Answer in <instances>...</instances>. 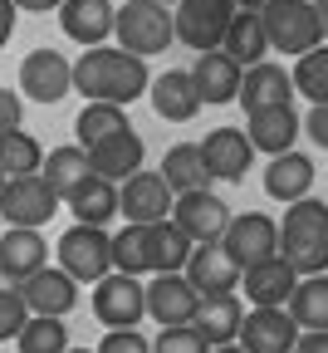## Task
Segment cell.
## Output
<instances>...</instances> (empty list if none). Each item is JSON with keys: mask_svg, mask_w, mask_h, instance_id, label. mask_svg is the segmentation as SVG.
I'll return each mask as SVG.
<instances>
[{"mask_svg": "<svg viewBox=\"0 0 328 353\" xmlns=\"http://www.w3.org/2000/svg\"><path fill=\"white\" fill-rule=\"evenodd\" d=\"M147 59H137L127 50H108V44H93L74 59V88L88 99V103H118L127 108L132 99L147 94Z\"/></svg>", "mask_w": 328, "mask_h": 353, "instance_id": "6da1fadb", "label": "cell"}, {"mask_svg": "<svg viewBox=\"0 0 328 353\" xmlns=\"http://www.w3.org/2000/svg\"><path fill=\"white\" fill-rule=\"evenodd\" d=\"M279 260L304 280V275H328V201L299 196L285 206L279 226Z\"/></svg>", "mask_w": 328, "mask_h": 353, "instance_id": "7a4b0ae2", "label": "cell"}, {"mask_svg": "<svg viewBox=\"0 0 328 353\" xmlns=\"http://www.w3.org/2000/svg\"><path fill=\"white\" fill-rule=\"evenodd\" d=\"M113 34H118V50L137 54V59H152L172 50V10L157 6V0H127V6L113 10Z\"/></svg>", "mask_w": 328, "mask_h": 353, "instance_id": "3957f363", "label": "cell"}, {"mask_svg": "<svg viewBox=\"0 0 328 353\" xmlns=\"http://www.w3.org/2000/svg\"><path fill=\"white\" fill-rule=\"evenodd\" d=\"M54 255H59V270L74 285H99L113 270V236H108V226H79L74 221L59 236Z\"/></svg>", "mask_w": 328, "mask_h": 353, "instance_id": "277c9868", "label": "cell"}, {"mask_svg": "<svg viewBox=\"0 0 328 353\" xmlns=\"http://www.w3.org/2000/svg\"><path fill=\"white\" fill-rule=\"evenodd\" d=\"M265 20V39H269V50L279 54H309L314 44H323V30H318V15H314V0H269V6L260 10Z\"/></svg>", "mask_w": 328, "mask_h": 353, "instance_id": "5b68a950", "label": "cell"}, {"mask_svg": "<svg viewBox=\"0 0 328 353\" xmlns=\"http://www.w3.org/2000/svg\"><path fill=\"white\" fill-rule=\"evenodd\" d=\"M93 319H99L103 329H137L147 319L143 280L123 275V270H108L99 285H93Z\"/></svg>", "mask_w": 328, "mask_h": 353, "instance_id": "8992f818", "label": "cell"}, {"mask_svg": "<svg viewBox=\"0 0 328 353\" xmlns=\"http://www.w3.org/2000/svg\"><path fill=\"white\" fill-rule=\"evenodd\" d=\"M230 15H236V0H176L172 6V30H176V39L186 50L206 54V50L221 44Z\"/></svg>", "mask_w": 328, "mask_h": 353, "instance_id": "52a82bcc", "label": "cell"}, {"mask_svg": "<svg viewBox=\"0 0 328 353\" xmlns=\"http://www.w3.org/2000/svg\"><path fill=\"white\" fill-rule=\"evenodd\" d=\"M172 226L192 241V245H221V236H225V226H230V206L216 196V192H181L176 201H172Z\"/></svg>", "mask_w": 328, "mask_h": 353, "instance_id": "ba28073f", "label": "cell"}, {"mask_svg": "<svg viewBox=\"0 0 328 353\" xmlns=\"http://www.w3.org/2000/svg\"><path fill=\"white\" fill-rule=\"evenodd\" d=\"M74 88V59H64L59 50H34L20 59V94L54 108L59 99H69Z\"/></svg>", "mask_w": 328, "mask_h": 353, "instance_id": "9c48e42d", "label": "cell"}, {"mask_svg": "<svg viewBox=\"0 0 328 353\" xmlns=\"http://www.w3.org/2000/svg\"><path fill=\"white\" fill-rule=\"evenodd\" d=\"M221 250L240 265V270H250V265L279 255V226L265 216V211H245V216H230V226L221 236Z\"/></svg>", "mask_w": 328, "mask_h": 353, "instance_id": "30bf717a", "label": "cell"}, {"mask_svg": "<svg viewBox=\"0 0 328 353\" xmlns=\"http://www.w3.org/2000/svg\"><path fill=\"white\" fill-rule=\"evenodd\" d=\"M172 187L162 182V172H132L127 182H118V216L132 221V226H152V221L172 216Z\"/></svg>", "mask_w": 328, "mask_h": 353, "instance_id": "8fae6325", "label": "cell"}, {"mask_svg": "<svg viewBox=\"0 0 328 353\" xmlns=\"http://www.w3.org/2000/svg\"><path fill=\"white\" fill-rule=\"evenodd\" d=\"M54 211H59V196L50 192V182H44L39 172H34V176H10L6 192H0V216H6L10 226L39 231Z\"/></svg>", "mask_w": 328, "mask_h": 353, "instance_id": "7c38bea8", "label": "cell"}, {"mask_svg": "<svg viewBox=\"0 0 328 353\" xmlns=\"http://www.w3.org/2000/svg\"><path fill=\"white\" fill-rule=\"evenodd\" d=\"M201 148V162H206V176L211 182H245V172L255 162V148L245 138V128H211Z\"/></svg>", "mask_w": 328, "mask_h": 353, "instance_id": "4fadbf2b", "label": "cell"}, {"mask_svg": "<svg viewBox=\"0 0 328 353\" xmlns=\"http://www.w3.org/2000/svg\"><path fill=\"white\" fill-rule=\"evenodd\" d=\"M299 339V324L289 319L285 304H269V309H250V314L240 319V334L236 343L245 353H289Z\"/></svg>", "mask_w": 328, "mask_h": 353, "instance_id": "5bb4252c", "label": "cell"}, {"mask_svg": "<svg viewBox=\"0 0 328 353\" xmlns=\"http://www.w3.org/2000/svg\"><path fill=\"white\" fill-rule=\"evenodd\" d=\"M147 294V319H157V329H176V324H192L201 294L186 285V275H157L152 285H143Z\"/></svg>", "mask_w": 328, "mask_h": 353, "instance_id": "9a60e30c", "label": "cell"}, {"mask_svg": "<svg viewBox=\"0 0 328 353\" xmlns=\"http://www.w3.org/2000/svg\"><path fill=\"white\" fill-rule=\"evenodd\" d=\"M20 299L30 314H50V319H64L69 309L79 304V285L59 270V265H44L30 280H20Z\"/></svg>", "mask_w": 328, "mask_h": 353, "instance_id": "2e32d148", "label": "cell"}, {"mask_svg": "<svg viewBox=\"0 0 328 353\" xmlns=\"http://www.w3.org/2000/svg\"><path fill=\"white\" fill-rule=\"evenodd\" d=\"M181 275H186V285H192L196 294H236V285H240V265L230 260L221 245H196L192 255H186Z\"/></svg>", "mask_w": 328, "mask_h": 353, "instance_id": "e0dca14e", "label": "cell"}, {"mask_svg": "<svg viewBox=\"0 0 328 353\" xmlns=\"http://www.w3.org/2000/svg\"><path fill=\"white\" fill-rule=\"evenodd\" d=\"M83 152H88V167H93V176H108V182H127L132 172H143V157H147L143 138H137L132 128L113 132V138L93 143V148H83Z\"/></svg>", "mask_w": 328, "mask_h": 353, "instance_id": "ac0fdd59", "label": "cell"}, {"mask_svg": "<svg viewBox=\"0 0 328 353\" xmlns=\"http://www.w3.org/2000/svg\"><path fill=\"white\" fill-rule=\"evenodd\" d=\"M236 103H240L245 113H255V108H274V103H294V79L285 74V64L260 59V64H250V69L240 74Z\"/></svg>", "mask_w": 328, "mask_h": 353, "instance_id": "d6986e66", "label": "cell"}, {"mask_svg": "<svg viewBox=\"0 0 328 353\" xmlns=\"http://www.w3.org/2000/svg\"><path fill=\"white\" fill-rule=\"evenodd\" d=\"M44 265H50V245H44L39 231L10 226L6 236H0V280L20 285V280H30L34 270H44Z\"/></svg>", "mask_w": 328, "mask_h": 353, "instance_id": "ffe728a7", "label": "cell"}, {"mask_svg": "<svg viewBox=\"0 0 328 353\" xmlns=\"http://www.w3.org/2000/svg\"><path fill=\"white\" fill-rule=\"evenodd\" d=\"M147 99H152V113L162 123H192L201 113V99H196V83L186 69H167L147 83Z\"/></svg>", "mask_w": 328, "mask_h": 353, "instance_id": "44dd1931", "label": "cell"}, {"mask_svg": "<svg viewBox=\"0 0 328 353\" xmlns=\"http://www.w3.org/2000/svg\"><path fill=\"white\" fill-rule=\"evenodd\" d=\"M186 74H192L201 103H236V88H240V74L245 69L230 59L225 50H206V54H196V64L186 69Z\"/></svg>", "mask_w": 328, "mask_h": 353, "instance_id": "7402d4cb", "label": "cell"}, {"mask_svg": "<svg viewBox=\"0 0 328 353\" xmlns=\"http://www.w3.org/2000/svg\"><path fill=\"white\" fill-rule=\"evenodd\" d=\"M245 138H250V148H255V152H269V157L289 152V148H294V138H299V113H294V103L255 108V113H250V123H245Z\"/></svg>", "mask_w": 328, "mask_h": 353, "instance_id": "603a6c76", "label": "cell"}, {"mask_svg": "<svg viewBox=\"0 0 328 353\" xmlns=\"http://www.w3.org/2000/svg\"><path fill=\"white\" fill-rule=\"evenodd\" d=\"M113 0H64L59 6V25L74 44H83V50H93V44H103L113 34Z\"/></svg>", "mask_w": 328, "mask_h": 353, "instance_id": "cb8c5ba5", "label": "cell"}, {"mask_svg": "<svg viewBox=\"0 0 328 353\" xmlns=\"http://www.w3.org/2000/svg\"><path fill=\"white\" fill-rule=\"evenodd\" d=\"M265 192H269L274 201H285V206L299 201V196H309V192H314V157L299 152V148L269 157V167H265Z\"/></svg>", "mask_w": 328, "mask_h": 353, "instance_id": "d4e9b609", "label": "cell"}, {"mask_svg": "<svg viewBox=\"0 0 328 353\" xmlns=\"http://www.w3.org/2000/svg\"><path fill=\"white\" fill-rule=\"evenodd\" d=\"M69 216L79 221V226H108V221L118 216V182H108V176H83V182L64 196Z\"/></svg>", "mask_w": 328, "mask_h": 353, "instance_id": "484cf974", "label": "cell"}, {"mask_svg": "<svg viewBox=\"0 0 328 353\" xmlns=\"http://www.w3.org/2000/svg\"><path fill=\"white\" fill-rule=\"evenodd\" d=\"M216 50H225L240 69L260 64V59L269 54V39H265V20H260V10H236V15H230V25H225V34H221Z\"/></svg>", "mask_w": 328, "mask_h": 353, "instance_id": "4316f807", "label": "cell"}, {"mask_svg": "<svg viewBox=\"0 0 328 353\" xmlns=\"http://www.w3.org/2000/svg\"><path fill=\"white\" fill-rule=\"evenodd\" d=\"M240 280H245V299L255 304V309H269V304H285L289 294H294V270L279 255H269V260H260V265H250V270H240Z\"/></svg>", "mask_w": 328, "mask_h": 353, "instance_id": "83f0119b", "label": "cell"}, {"mask_svg": "<svg viewBox=\"0 0 328 353\" xmlns=\"http://www.w3.org/2000/svg\"><path fill=\"white\" fill-rule=\"evenodd\" d=\"M240 319H245V309H240L236 294H201V309H196L192 324H196V329L206 334V343L216 348V343H236Z\"/></svg>", "mask_w": 328, "mask_h": 353, "instance_id": "f1b7e54d", "label": "cell"}, {"mask_svg": "<svg viewBox=\"0 0 328 353\" xmlns=\"http://www.w3.org/2000/svg\"><path fill=\"white\" fill-rule=\"evenodd\" d=\"M289 319L299 329H314V334H328V275H304L294 280V294L285 299Z\"/></svg>", "mask_w": 328, "mask_h": 353, "instance_id": "f546056e", "label": "cell"}, {"mask_svg": "<svg viewBox=\"0 0 328 353\" xmlns=\"http://www.w3.org/2000/svg\"><path fill=\"white\" fill-rule=\"evenodd\" d=\"M157 172H162V182L172 187V196H181V192H201V187L211 182L196 143H176V148H167V157H162Z\"/></svg>", "mask_w": 328, "mask_h": 353, "instance_id": "4dcf8cb0", "label": "cell"}, {"mask_svg": "<svg viewBox=\"0 0 328 353\" xmlns=\"http://www.w3.org/2000/svg\"><path fill=\"white\" fill-rule=\"evenodd\" d=\"M196 245L186 241L172 221H152L147 226V260H152V275H181L186 255H192Z\"/></svg>", "mask_w": 328, "mask_h": 353, "instance_id": "1f68e13d", "label": "cell"}, {"mask_svg": "<svg viewBox=\"0 0 328 353\" xmlns=\"http://www.w3.org/2000/svg\"><path fill=\"white\" fill-rule=\"evenodd\" d=\"M93 167H88V152L79 148V143H69V148H54V152H44V167H39V176L50 182V192L64 201L83 176H88Z\"/></svg>", "mask_w": 328, "mask_h": 353, "instance_id": "d6a6232c", "label": "cell"}, {"mask_svg": "<svg viewBox=\"0 0 328 353\" xmlns=\"http://www.w3.org/2000/svg\"><path fill=\"white\" fill-rule=\"evenodd\" d=\"M39 167H44V148L34 132H25V128L0 132V172H6V182L10 176H34Z\"/></svg>", "mask_w": 328, "mask_h": 353, "instance_id": "836d02e7", "label": "cell"}, {"mask_svg": "<svg viewBox=\"0 0 328 353\" xmlns=\"http://www.w3.org/2000/svg\"><path fill=\"white\" fill-rule=\"evenodd\" d=\"M123 128H132V123H127V113H123L118 103H83V108H79V118H74L79 148H93V143L113 138V132H123Z\"/></svg>", "mask_w": 328, "mask_h": 353, "instance_id": "e575fe53", "label": "cell"}, {"mask_svg": "<svg viewBox=\"0 0 328 353\" xmlns=\"http://www.w3.org/2000/svg\"><path fill=\"white\" fill-rule=\"evenodd\" d=\"M15 348H20V353H64V348H69V329H64V319L30 314L25 329L15 334Z\"/></svg>", "mask_w": 328, "mask_h": 353, "instance_id": "d590c367", "label": "cell"}, {"mask_svg": "<svg viewBox=\"0 0 328 353\" xmlns=\"http://www.w3.org/2000/svg\"><path fill=\"white\" fill-rule=\"evenodd\" d=\"M294 94L314 99V103H328V44H314L309 54L294 59Z\"/></svg>", "mask_w": 328, "mask_h": 353, "instance_id": "8d00e7d4", "label": "cell"}, {"mask_svg": "<svg viewBox=\"0 0 328 353\" xmlns=\"http://www.w3.org/2000/svg\"><path fill=\"white\" fill-rule=\"evenodd\" d=\"M113 270L123 275H147L152 270V260H147V226H127L113 231Z\"/></svg>", "mask_w": 328, "mask_h": 353, "instance_id": "74e56055", "label": "cell"}, {"mask_svg": "<svg viewBox=\"0 0 328 353\" xmlns=\"http://www.w3.org/2000/svg\"><path fill=\"white\" fill-rule=\"evenodd\" d=\"M25 319H30V309H25V299H20V285L0 280V343H10V339L25 329Z\"/></svg>", "mask_w": 328, "mask_h": 353, "instance_id": "f35d334b", "label": "cell"}, {"mask_svg": "<svg viewBox=\"0 0 328 353\" xmlns=\"http://www.w3.org/2000/svg\"><path fill=\"white\" fill-rule=\"evenodd\" d=\"M152 353H211V343H206V334L196 324H176V329H162L157 334Z\"/></svg>", "mask_w": 328, "mask_h": 353, "instance_id": "ab89813d", "label": "cell"}, {"mask_svg": "<svg viewBox=\"0 0 328 353\" xmlns=\"http://www.w3.org/2000/svg\"><path fill=\"white\" fill-rule=\"evenodd\" d=\"M93 353H152V343L137 334V329H108L103 343L93 348Z\"/></svg>", "mask_w": 328, "mask_h": 353, "instance_id": "60d3db41", "label": "cell"}, {"mask_svg": "<svg viewBox=\"0 0 328 353\" xmlns=\"http://www.w3.org/2000/svg\"><path fill=\"white\" fill-rule=\"evenodd\" d=\"M299 132H309L314 148H323V152H328V103H314V108H309V118H299Z\"/></svg>", "mask_w": 328, "mask_h": 353, "instance_id": "b9f144b4", "label": "cell"}, {"mask_svg": "<svg viewBox=\"0 0 328 353\" xmlns=\"http://www.w3.org/2000/svg\"><path fill=\"white\" fill-rule=\"evenodd\" d=\"M20 113H25V99H20V94H10V88H0V132L20 128Z\"/></svg>", "mask_w": 328, "mask_h": 353, "instance_id": "7bdbcfd3", "label": "cell"}, {"mask_svg": "<svg viewBox=\"0 0 328 353\" xmlns=\"http://www.w3.org/2000/svg\"><path fill=\"white\" fill-rule=\"evenodd\" d=\"M289 353H328V334H314V329H299L294 348Z\"/></svg>", "mask_w": 328, "mask_h": 353, "instance_id": "ee69618b", "label": "cell"}, {"mask_svg": "<svg viewBox=\"0 0 328 353\" xmlns=\"http://www.w3.org/2000/svg\"><path fill=\"white\" fill-rule=\"evenodd\" d=\"M15 0H0V50H6V44H10V34H15Z\"/></svg>", "mask_w": 328, "mask_h": 353, "instance_id": "f6af8a7d", "label": "cell"}, {"mask_svg": "<svg viewBox=\"0 0 328 353\" xmlns=\"http://www.w3.org/2000/svg\"><path fill=\"white\" fill-rule=\"evenodd\" d=\"M64 0H15V10H30V15H44V10H59Z\"/></svg>", "mask_w": 328, "mask_h": 353, "instance_id": "bcb514c9", "label": "cell"}, {"mask_svg": "<svg viewBox=\"0 0 328 353\" xmlns=\"http://www.w3.org/2000/svg\"><path fill=\"white\" fill-rule=\"evenodd\" d=\"M314 15H318V30H323V39H328V0H314Z\"/></svg>", "mask_w": 328, "mask_h": 353, "instance_id": "7dc6e473", "label": "cell"}, {"mask_svg": "<svg viewBox=\"0 0 328 353\" xmlns=\"http://www.w3.org/2000/svg\"><path fill=\"white\" fill-rule=\"evenodd\" d=\"M269 0H236V10H265Z\"/></svg>", "mask_w": 328, "mask_h": 353, "instance_id": "c3c4849f", "label": "cell"}, {"mask_svg": "<svg viewBox=\"0 0 328 353\" xmlns=\"http://www.w3.org/2000/svg\"><path fill=\"white\" fill-rule=\"evenodd\" d=\"M211 353H245V348H240V343H216Z\"/></svg>", "mask_w": 328, "mask_h": 353, "instance_id": "681fc988", "label": "cell"}, {"mask_svg": "<svg viewBox=\"0 0 328 353\" xmlns=\"http://www.w3.org/2000/svg\"><path fill=\"white\" fill-rule=\"evenodd\" d=\"M64 353H93V348H64Z\"/></svg>", "mask_w": 328, "mask_h": 353, "instance_id": "f907efd6", "label": "cell"}, {"mask_svg": "<svg viewBox=\"0 0 328 353\" xmlns=\"http://www.w3.org/2000/svg\"><path fill=\"white\" fill-rule=\"evenodd\" d=\"M157 6H167V10H172V6H176V0H157Z\"/></svg>", "mask_w": 328, "mask_h": 353, "instance_id": "816d5d0a", "label": "cell"}, {"mask_svg": "<svg viewBox=\"0 0 328 353\" xmlns=\"http://www.w3.org/2000/svg\"><path fill=\"white\" fill-rule=\"evenodd\" d=\"M0 192H6V172H0Z\"/></svg>", "mask_w": 328, "mask_h": 353, "instance_id": "f5cc1de1", "label": "cell"}]
</instances>
